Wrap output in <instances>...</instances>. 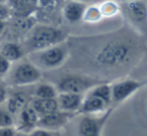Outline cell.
Masks as SVG:
<instances>
[{
	"mask_svg": "<svg viewBox=\"0 0 147 136\" xmlns=\"http://www.w3.org/2000/svg\"><path fill=\"white\" fill-rule=\"evenodd\" d=\"M135 56V49L123 40H111L94 54V63L99 69L115 71L128 66Z\"/></svg>",
	"mask_w": 147,
	"mask_h": 136,
	"instance_id": "obj_1",
	"label": "cell"
},
{
	"mask_svg": "<svg viewBox=\"0 0 147 136\" xmlns=\"http://www.w3.org/2000/svg\"><path fill=\"white\" fill-rule=\"evenodd\" d=\"M66 37V33L55 26L48 24H35L27 33L24 50L25 52L28 50L29 53L43 50L64 43Z\"/></svg>",
	"mask_w": 147,
	"mask_h": 136,
	"instance_id": "obj_2",
	"label": "cell"
},
{
	"mask_svg": "<svg viewBox=\"0 0 147 136\" xmlns=\"http://www.w3.org/2000/svg\"><path fill=\"white\" fill-rule=\"evenodd\" d=\"M111 88L106 82L89 90L83 96V102L77 114H99L111 107Z\"/></svg>",
	"mask_w": 147,
	"mask_h": 136,
	"instance_id": "obj_3",
	"label": "cell"
},
{
	"mask_svg": "<svg viewBox=\"0 0 147 136\" xmlns=\"http://www.w3.org/2000/svg\"><path fill=\"white\" fill-rule=\"evenodd\" d=\"M42 79V70H40L31 61L16 62L12 65L7 75L4 77L6 86H27L38 84Z\"/></svg>",
	"mask_w": 147,
	"mask_h": 136,
	"instance_id": "obj_4",
	"label": "cell"
},
{
	"mask_svg": "<svg viewBox=\"0 0 147 136\" xmlns=\"http://www.w3.org/2000/svg\"><path fill=\"white\" fill-rule=\"evenodd\" d=\"M33 64L40 70H55L61 67L68 57V49L63 43L30 53Z\"/></svg>",
	"mask_w": 147,
	"mask_h": 136,
	"instance_id": "obj_5",
	"label": "cell"
},
{
	"mask_svg": "<svg viewBox=\"0 0 147 136\" xmlns=\"http://www.w3.org/2000/svg\"><path fill=\"white\" fill-rule=\"evenodd\" d=\"M120 10L125 18L142 34H147V1L132 0L121 2Z\"/></svg>",
	"mask_w": 147,
	"mask_h": 136,
	"instance_id": "obj_6",
	"label": "cell"
},
{
	"mask_svg": "<svg viewBox=\"0 0 147 136\" xmlns=\"http://www.w3.org/2000/svg\"><path fill=\"white\" fill-rule=\"evenodd\" d=\"M101 82H104V81L89 77V76L68 75L59 80L56 88L58 92H73V94H85L93 86Z\"/></svg>",
	"mask_w": 147,
	"mask_h": 136,
	"instance_id": "obj_7",
	"label": "cell"
},
{
	"mask_svg": "<svg viewBox=\"0 0 147 136\" xmlns=\"http://www.w3.org/2000/svg\"><path fill=\"white\" fill-rule=\"evenodd\" d=\"M112 110L110 107L99 114H82L77 126L78 136H102L103 128Z\"/></svg>",
	"mask_w": 147,
	"mask_h": 136,
	"instance_id": "obj_8",
	"label": "cell"
},
{
	"mask_svg": "<svg viewBox=\"0 0 147 136\" xmlns=\"http://www.w3.org/2000/svg\"><path fill=\"white\" fill-rule=\"evenodd\" d=\"M75 115L76 113L66 112V111H62L58 109V110L53 111L49 114L39 117L37 127H41V128L54 132V131L63 128Z\"/></svg>",
	"mask_w": 147,
	"mask_h": 136,
	"instance_id": "obj_9",
	"label": "cell"
},
{
	"mask_svg": "<svg viewBox=\"0 0 147 136\" xmlns=\"http://www.w3.org/2000/svg\"><path fill=\"white\" fill-rule=\"evenodd\" d=\"M142 86H143L142 82L131 79L122 80V81H118L110 84L112 102L119 103V102H124L134 92H137Z\"/></svg>",
	"mask_w": 147,
	"mask_h": 136,
	"instance_id": "obj_10",
	"label": "cell"
},
{
	"mask_svg": "<svg viewBox=\"0 0 147 136\" xmlns=\"http://www.w3.org/2000/svg\"><path fill=\"white\" fill-rule=\"evenodd\" d=\"M39 116L31 105L30 102L21 109L19 113L15 117V129L17 133H26L30 132L34 128L38 126Z\"/></svg>",
	"mask_w": 147,
	"mask_h": 136,
	"instance_id": "obj_11",
	"label": "cell"
},
{
	"mask_svg": "<svg viewBox=\"0 0 147 136\" xmlns=\"http://www.w3.org/2000/svg\"><path fill=\"white\" fill-rule=\"evenodd\" d=\"M84 94L73 92H58L56 96L58 108L62 111L71 113H78L83 102Z\"/></svg>",
	"mask_w": 147,
	"mask_h": 136,
	"instance_id": "obj_12",
	"label": "cell"
},
{
	"mask_svg": "<svg viewBox=\"0 0 147 136\" xmlns=\"http://www.w3.org/2000/svg\"><path fill=\"white\" fill-rule=\"evenodd\" d=\"M87 5L86 3L76 0H68L64 2L62 7V15L70 23H77L84 17Z\"/></svg>",
	"mask_w": 147,
	"mask_h": 136,
	"instance_id": "obj_13",
	"label": "cell"
},
{
	"mask_svg": "<svg viewBox=\"0 0 147 136\" xmlns=\"http://www.w3.org/2000/svg\"><path fill=\"white\" fill-rule=\"evenodd\" d=\"M6 3L10 9L11 18L29 17L37 12V6L27 0H8Z\"/></svg>",
	"mask_w": 147,
	"mask_h": 136,
	"instance_id": "obj_14",
	"label": "cell"
},
{
	"mask_svg": "<svg viewBox=\"0 0 147 136\" xmlns=\"http://www.w3.org/2000/svg\"><path fill=\"white\" fill-rule=\"evenodd\" d=\"M0 53L12 64L22 60L26 55L24 47L16 42H6L0 48Z\"/></svg>",
	"mask_w": 147,
	"mask_h": 136,
	"instance_id": "obj_15",
	"label": "cell"
},
{
	"mask_svg": "<svg viewBox=\"0 0 147 136\" xmlns=\"http://www.w3.org/2000/svg\"><path fill=\"white\" fill-rule=\"evenodd\" d=\"M31 105L38 114L39 117H42L46 114L58 110V103L56 98H34L30 102Z\"/></svg>",
	"mask_w": 147,
	"mask_h": 136,
	"instance_id": "obj_16",
	"label": "cell"
},
{
	"mask_svg": "<svg viewBox=\"0 0 147 136\" xmlns=\"http://www.w3.org/2000/svg\"><path fill=\"white\" fill-rule=\"evenodd\" d=\"M29 102L26 94L22 92H16V94H8L7 98L5 100V106L8 110L16 117V115L21 111V109Z\"/></svg>",
	"mask_w": 147,
	"mask_h": 136,
	"instance_id": "obj_17",
	"label": "cell"
},
{
	"mask_svg": "<svg viewBox=\"0 0 147 136\" xmlns=\"http://www.w3.org/2000/svg\"><path fill=\"white\" fill-rule=\"evenodd\" d=\"M62 0H38L37 2V10L41 9L43 13L47 15H54L55 13L61 10L63 7Z\"/></svg>",
	"mask_w": 147,
	"mask_h": 136,
	"instance_id": "obj_18",
	"label": "cell"
},
{
	"mask_svg": "<svg viewBox=\"0 0 147 136\" xmlns=\"http://www.w3.org/2000/svg\"><path fill=\"white\" fill-rule=\"evenodd\" d=\"M58 94L56 86L48 82H42L36 86L34 92V98H56Z\"/></svg>",
	"mask_w": 147,
	"mask_h": 136,
	"instance_id": "obj_19",
	"label": "cell"
},
{
	"mask_svg": "<svg viewBox=\"0 0 147 136\" xmlns=\"http://www.w3.org/2000/svg\"><path fill=\"white\" fill-rule=\"evenodd\" d=\"M0 127H15V116L4 103L0 105Z\"/></svg>",
	"mask_w": 147,
	"mask_h": 136,
	"instance_id": "obj_20",
	"label": "cell"
},
{
	"mask_svg": "<svg viewBox=\"0 0 147 136\" xmlns=\"http://www.w3.org/2000/svg\"><path fill=\"white\" fill-rule=\"evenodd\" d=\"M100 17H102L100 8L91 7V8H86V11H85V13H84L83 19L86 20V21L93 22V21L98 20Z\"/></svg>",
	"mask_w": 147,
	"mask_h": 136,
	"instance_id": "obj_21",
	"label": "cell"
},
{
	"mask_svg": "<svg viewBox=\"0 0 147 136\" xmlns=\"http://www.w3.org/2000/svg\"><path fill=\"white\" fill-rule=\"evenodd\" d=\"M12 63L9 62L3 55L0 53V78H4L9 72Z\"/></svg>",
	"mask_w": 147,
	"mask_h": 136,
	"instance_id": "obj_22",
	"label": "cell"
},
{
	"mask_svg": "<svg viewBox=\"0 0 147 136\" xmlns=\"http://www.w3.org/2000/svg\"><path fill=\"white\" fill-rule=\"evenodd\" d=\"M10 18H11V14H10V9L7 3L0 2V21L7 22L10 20Z\"/></svg>",
	"mask_w": 147,
	"mask_h": 136,
	"instance_id": "obj_23",
	"label": "cell"
},
{
	"mask_svg": "<svg viewBox=\"0 0 147 136\" xmlns=\"http://www.w3.org/2000/svg\"><path fill=\"white\" fill-rule=\"evenodd\" d=\"M52 131H49L47 129L41 128V127H36L33 130H31L30 132L23 134L25 136H52Z\"/></svg>",
	"mask_w": 147,
	"mask_h": 136,
	"instance_id": "obj_24",
	"label": "cell"
},
{
	"mask_svg": "<svg viewBox=\"0 0 147 136\" xmlns=\"http://www.w3.org/2000/svg\"><path fill=\"white\" fill-rule=\"evenodd\" d=\"M8 96L7 86L5 82H0V105L5 103V100Z\"/></svg>",
	"mask_w": 147,
	"mask_h": 136,
	"instance_id": "obj_25",
	"label": "cell"
},
{
	"mask_svg": "<svg viewBox=\"0 0 147 136\" xmlns=\"http://www.w3.org/2000/svg\"><path fill=\"white\" fill-rule=\"evenodd\" d=\"M15 127H0V136H16Z\"/></svg>",
	"mask_w": 147,
	"mask_h": 136,
	"instance_id": "obj_26",
	"label": "cell"
},
{
	"mask_svg": "<svg viewBox=\"0 0 147 136\" xmlns=\"http://www.w3.org/2000/svg\"><path fill=\"white\" fill-rule=\"evenodd\" d=\"M5 26H6V22H2L0 21V36L2 35V33L5 30Z\"/></svg>",
	"mask_w": 147,
	"mask_h": 136,
	"instance_id": "obj_27",
	"label": "cell"
},
{
	"mask_svg": "<svg viewBox=\"0 0 147 136\" xmlns=\"http://www.w3.org/2000/svg\"><path fill=\"white\" fill-rule=\"evenodd\" d=\"M76 1H80V2H83V3H88V2H92V1H95V0H76Z\"/></svg>",
	"mask_w": 147,
	"mask_h": 136,
	"instance_id": "obj_28",
	"label": "cell"
},
{
	"mask_svg": "<svg viewBox=\"0 0 147 136\" xmlns=\"http://www.w3.org/2000/svg\"><path fill=\"white\" fill-rule=\"evenodd\" d=\"M28 2H30V3L34 4V5L37 6V2H38V0H27Z\"/></svg>",
	"mask_w": 147,
	"mask_h": 136,
	"instance_id": "obj_29",
	"label": "cell"
},
{
	"mask_svg": "<svg viewBox=\"0 0 147 136\" xmlns=\"http://www.w3.org/2000/svg\"><path fill=\"white\" fill-rule=\"evenodd\" d=\"M120 2H126V1H132V0H118Z\"/></svg>",
	"mask_w": 147,
	"mask_h": 136,
	"instance_id": "obj_30",
	"label": "cell"
},
{
	"mask_svg": "<svg viewBox=\"0 0 147 136\" xmlns=\"http://www.w3.org/2000/svg\"><path fill=\"white\" fill-rule=\"evenodd\" d=\"M8 0H0V2H2V3H6Z\"/></svg>",
	"mask_w": 147,
	"mask_h": 136,
	"instance_id": "obj_31",
	"label": "cell"
}]
</instances>
